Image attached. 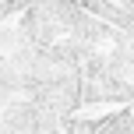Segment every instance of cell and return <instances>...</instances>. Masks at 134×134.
<instances>
[{
	"label": "cell",
	"mask_w": 134,
	"mask_h": 134,
	"mask_svg": "<svg viewBox=\"0 0 134 134\" xmlns=\"http://www.w3.org/2000/svg\"><path fill=\"white\" fill-rule=\"evenodd\" d=\"M71 4H78V0H71Z\"/></svg>",
	"instance_id": "obj_1"
}]
</instances>
